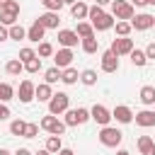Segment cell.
Returning a JSON list of instances; mask_svg holds the SVG:
<instances>
[{"label": "cell", "mask_w": 155, "mask_h": 155, "mask_svg": "<svg viewBox=\"0 0 155 155\" xmlns=\"http://www.w3.org/2000/svg\"><path fill=\"white\" fill-rule=\"evenodd\" d=\"M41 24H44V29H58V24H61V15L58 12H44V15H39L36 17Z\"/></svg>", "instance_id": "17"}, {"label": "cell", "mask_w": 155, "mask_h": 155, "mask_svg": "<svg viewBox=\"0 0 155 155\" xmlns=\"http://www.w3.org/2000/svg\"><path fill=\"white\" fill-rule=\"evenodd\" d=\"M133 121H136L140 128H150V126H155V111H150V109H143V111L133 114Z\"/></svg>", "instance_id": "16"}, {"label": "cell", "mask_w": 155, "mask_h": 155, "mask_svg": "<svg viewBox=\"0 0 155 155\" xmlns=\"http://www.w3.org/2000/svg\"><path fill=\"white\" fill-rule=\"evenodd\" d=\"M58 155H75V153H73L70 148H61V150H58Z\"/></svg>", "instance_id": "45"}, {"label": "cell", "mask_w": 155, "mask_h": 155, "mask_svg": "<svg viewBox=\"0 0 155 155\" xmlns=\"http://www.w3.org/2000/svg\"><path fill=\"white\" fill-rule=\"evenodd\" d=\"M36 56H39V58H48V56H53V46H51L48 41H41V44H39Z\"/></svg>", "instance_id": "35"}, {"label": "cell", "mask_w": 155, "mask_h": 155, "mask_svg": "<svg viewBox=\"0 0 155 155\" xmlns=\"http://www.w3.org/2000/svg\"><path fill=\"white\" fill-rule=\"evenodd\" d=\"M148 5H155V0H148Z\"/></svg>", "instance_id": "52"}, {"label": "cell", "mask_w": 155, "mask_h": 155, "mask_svg": "<svg viewBox=\"0 0 155 155\" xmlns=\"http://www.w3.org/2000/svg\"><path fill=\"white\" fill-rule=\"evenodd\" d=\"M116 155H131L128 150H116Z\"/></svg>", "instance_id": "50"}, {"label": "cell", "mask_w": 155, "mask_h": 155, "mask_svg": "<svg viewBox=\"0 0 155 155\" xmlns=\"http://www.w3.org/2000/svg\"><path fill=\"white\" fill-rule=\"evenodd\" d=\"M5 2H7V0H0V7H2V5H5Z\"/></svg>", "instance_id": "51"}, {"label": "cell", "mask_w": 155, "mask_h": 155, "mask_svg": "<svg viewBox=\"0 0 155 155\" xmlns=\"http://www.w3.org/2000/svg\"><path fill=\"white\" fill-rule=\"evenodd\" d=\"M111 119H116L119 124H131L133 121V111L126 107V104H116L111 109Z\"/></svg>", "instance_id": "14"}, {"label": "cell", "mask_w": 155, "mask_h": 155, "mask_svg": "<svg viewBox=\"0 0 155 155\" xmlns=\"http://www.w3.org/2000/svg\"><path fill=\"white\" fill-rule=\"evenodd\" d=\"M5 70H7V75H19V73L24 70V63H22L19 58H12V61H7Z\"/></svg>", "instance_id": "28"}, {"label": "cell", "mask_w": 155, "mask_h": 155, "mask_svg": "<svg viewBox=\"0 0 155 155\" xmlns=\"http://www.w3.org/2000/svg\"><path fill=\"white\" fill-rule=\"evenodd\" d=\"M39 128H44V131H48L51 136H63L65 133V121H61L58 116H53V114H46L41 121H39Z\"/></svg>", "instance_id": "4"}, {"label": "cell", "mask_w": 155, "mask_h": 155, "mask_svg": "<svg viewBox=\"0 0 155 155\" xmlns=\"http://www.w3.org/2000/svg\"><path fill=\"white\" fill-rule=\"evenodd\" d=\"M78 41H80V36H78L73 29H61V31H58V44H61V46L73 48V46H78Z\"/></svg>", "instance_id": "15"}, {"label": "cell", "mask_w": 155, "mask_h": 155, "mask_svg": "<svg viewBox=\"0 0 155 155\" xmlns=\"http://www.w3.org/2000/svg\"><path fill=\"white\" fill-rule=\"evenodd\" d=\"M114 27H116V34H119V36H128V34H131V29H133V27H131V22H126V19H116V22H114Z\"/></svg>", "instance_id": "31"}, {"label": "cell", "mask_w": 155, "mask_h": 155, "mask_svg": "<svg viewBox=\"0 0 155 155\" xmlns=\"http://www.w3.org/2000/svg\"><path fill=\"white\" fill-rule=\"evenodd\" d=\"M73 31H75L80 39H85V36H92V34H94V29H92V24H90V22H78V27H75Z\"/></svg>", "instance_id": "26"}, {"label": "cell", "mask_w": 155, "mask_h": 155, "mask_svg": "<svg viewBox=\"0 0 155 155\" xmlns=\"http://www.w3.org/2000/svg\"><path fill=\"white\" fill-rule=\"evenodd\" d=\"M80 82H82V85H87V87H92V85H97V73H94L92 68H87V70H82V73H80Z\"/></svg>", "instance_id": "29"}, {"label": "cell", "mask_w": 155, "mask_h": 155, "mask_svg": "<svg viewBox=\"0 0 155 155\" xmlns=\"http://www.w3.org/2000/svg\"><path fill=\"white\" fill-rule=\"evenodd\" d=\"M24 128H27V124H24L22 119H15V121L10 124V133H12V136H24Z\"/></svg>", "instance_id": "34"}, {"label": "cell", "mask_w": 155, "mask_h": 155, "mask_svg": "<svg viewBox=\"0 0 155 155\" xmlns=\"http://www.w3.org/2000/svg\"><path fill=\"white\" fill-rule=\"evenodd\" d=\"M145 56H148V61H155V41H153V44H148V48H145Z\"/></svg>", "instance_id": "41"}, {"label": "cell", "mask_w": 155, "mask_h": 155, "mask_svg": "<svg viewBox=\"0 0 155 155\" xmlns=\"http://www.w3.org/2000/svg\"><path fill=\"white\" fill-rule=\"evenodd\" d=\"M128 56H131V63H133L136 68H143V65L148 63V56H145V51H138V48H133Z\"/></svg>", "instance_id": "25"}, {"label": "cell", "mask_w": 155, "mask_h": 155, "mask_svg": "<svg viewBox=\"0 0 155 155\" xmlns=\"http://www.w3.org/2000/svg\"><path fill=\"white\" fill-rule=\"evenodd\" d=\"M140 102H143L145 107L155 104V87H153V85H143V87H140Z\"/></svg>", "instance_id": "24"}, {"label": "cell", "mask_w": 155, "mask_h": 155, "mask_svg": "<svg viewBox=\"0 0 155 155\" xmlns=\"http://www.w3.org/2000/svg\"><path fill=\"white\" fill-rule=\"evenodd\" d=\"M61 148H63L61 136H48V138H46V150H48V153H58Z\"/></svg>", "instance_id": "32"}, {"label": "cell", "mask_w": 155, "mask_h": 155, "mask_svg": "<svg viewBox=\"0 0 155 155\" xmlns=\"http://www.w3.org/2000/svg\"><path fill=\"white\" fill-rule=\"evenodd\" d=\"M90 119L97 121L99 126H109V121H111V111H109L104 104H94V107L90 109Z\"/></svg>", "instance_id": "8"}, {"label": "cell", "mask_w": 155, "mask_h": 155, "mask_svg": "<svg viewBox=\"0 0 155 155\" xmlns=\"http://www.w3.org/2000/svg\"><path fill=\"white\" fill-rule=\"evenodd\" d=\"M36 133H39V126H36V124H27V128H24V138H36Z\"/></svg>", "instance_id": "40"}, {"label": "cell", "mask_w": 155, "mask_h": 155, "mask_svg": "<svg viewBox=\"0 0 155 155\" xmlns=\"http://www.w3.org/2000/svg\"><path fill=\"white\" fill-rule=\"evenodd\" d=\"M17 17H19V2L17 0H7L0 7V24L12 27V24H17Z\"/></svg>", "instance_id": "3"}, {"label": "cell", "mask_w": 155, "mask_h": 155, "mask_svg": "<svg viewBox=\"0 0 155 155\" xmlns=\"http://www.w3.org/2000/svg\"><path fill=\"white\" fill-rule=\"evenodd\" d=\"M87 5L82 2V0H75L73 5H70V15H73V19H85L87 17Z\"/></svg>", "instance_id": "21"}, {"label": "cell", "mask_w": 155, "mask_h": 155, "mask_svg": "<svg viewBox=\"0 0 155 155\" xmlns=\"http://www.w3.org/2000/svg\"><path fill=\"white\" fill-rule=\"evenodd\" d=\"M128 22H131V27H133L136 31H148V29H153V27H155V17H153V15H148V12L133 15Z\"/></svg>", "instance_id": "7"}, {"label": "cell", "mask_w": 155, "mask_h": 155, "mask_svg": "<svg viewBox=\"0 0 155 155\" xmlns=\"http://www.w3.org/2000/svg\"><path fill=\"white\" fill-rule=\"evenodd\" d=\"M15 155H34V153H31V150H29V148H19V150H17V153H15Z\"/></svg>", "instance_id": "44"}, {"label": "cell", "mask_w": 155, "mask_h": 155, "mask_svg": "<svg viewBox=\"0 0 155 155\" xmlns=\"http://www.w3.org/2000/svg\"><path fill=\"white\" fill-rule=\"evenodd\" d=\"M0 155H12V153H10L7 148H0Z\"/></svg>", "instance_id": "48"}, {"label": "cell", "mask_w": 155, "mask_h": 155, "mask_svg": "<svg viewBox=\"0 0 155 155\" xmlns=\"http://www.w3.org/2000/svg\"><path fill=\"white\" fill-rule=\"evenodd\" d=\"M53 63H56V68H61V70H63V68H68V65L73 63V51H70V48H65V46H63V48H58V51L53 53Z\"/></svg>", "instance_id": "13"}, {"label": "cell", "mask_w": 155, "mask_h": 155, "mask_svg": "<svg viewBox=\"0 0 155 155\" xmlns=\"http://www.w3.org/2000/svg\"><path fill=\"white\" fill-rule=\"evenodd\" d=\"M63 2H70V5H73V2H75V0H63Z\"/></svg>", "instance_id": "53"}, {"label": "cell", "mask_w": 155, "mask_h": 155, "mask_svg": "<svg viewBox=\"0 0 155 155\" xmlns=\"http://www.w3.org/2000/svg\"><path fill=\"white\" fill-rule=\"evenodd\" d=\"M34 82L31 80H22L19 82V87H17V99L22 102V104H29L31 99H34Z\"/></svg>", "instance_id": "10"}, {"label": "cell", "mask_w": 155, "mask_h": 155, "mask_svg": "<svg viewBox=\"0 0 155 155\" xmlns=\"http://www.w3.org/2000/svg\"><path fill=\"white\" fill-rule=\"evenodd\" d=\"M97 138H99V143L104 148H119L121 140H124V133L119 128H114V126H102V131H99Z\"/></svg>", "instance_id": "1"}, {"label": "cell", "mask_w": 155, "mask_h": 155, "mask_svg": "<svg viewBox=\"0 0 155 155\" xmlns=\"http://www.w3.org/2000/svg\"><path fill=\"white\" fill-rule=\"evenodd\" d=\"M68 109H70V97L65 92H53L48 99V114L58 116V114H65Z\"/></svg>", "instance_id": "2"}, {"label": "cell", "mask_w": 155, "mask_h": 155, "mask_svg": "<svg viewBox=\"0 0 155 155\" xmlns=\"http://www.w3.org/2000/svg\"><path fill=\"white\" fill-rule=\"evenodd\" d=\"M102 70H104V73H116V70H119V56H116L111 48L102 53Z\"/></svg>", "instance_id": "11"}, {"label": "cell", "mask_w": 155, "mask_h": 155, "mask_svg": "<svg viewBox=\"0 0 155 155\" xmlns=\"http://www.w3.org/2000/svg\"><path fill=\"white\" fill-rule=\"evenodd\" d=\"M44 31H46V29H44V24H41L39 19H34V24L27 29V39H29V41H34V44H39V41L44 39Z\"/></svg>", "instance_id": "18"}, {"label": "cell", "mask_w": 155, "mask_h": 155, "mask_svg": "<svg viewBox=\"0 0 155 155\" xmlns=\"http://www.w3.org/2000/svg\"><path fill=\"white\" fill-rule=\"evenodd\" d=\"M138 150L140 155H155V140L150 136H138Z\"/></svg>", "instance_id": "19"}, {"label": "cell", "mask_w": 155, "mask_h": 155, "mask_svg": "<svg viewBox=\"0 0 155 155\" xmlns=\"http://www.w3.org/2000/svg\"><path fill=\"white\" fill-rule=\"evenodd\" d=\"M51 85L48 82H41V85H36L34 87V99H39V102H48L51 99Z\"/></svg>", "instance_id": "20"}, {"label": "cell", "mask_w": 155, "mask_h": 155, "mask_svg": "<svg viewBox=\"0 0 155 155\" xmlns=\"http://www.w3.org/2000/svg\"><path fill=\"white\" fill-rule=\"evenodd\" d=\"M65 126H82L85 121H90V109L78 107V109H68L65 111Z\"/></svg>", "instance_id": "6"}, {"label": "cell", "mask_w": 155, "mask_h": 155, "mask_svg": "<svg viewBox=\"0 0 155 155\" xmlns=\"http://www.w3.org/2000/svg\"><path fill=\"white\" fill-rule=\"evenodd\" d=\"M15 97V87L10 82H0V102H10Z\"/></svg>", "instance_id": "30"}, {"label": "cell", "mask_w": 155, "mask_h": 155, "mask_svg": "<svg viewBox=\"0 0 155 155\" xmlns=\"http://www.w3.org/2000/svg\"><path fill=\"white\" fill-rule=\"evenodd\" d=\"M44 78H46V82H48V85L58 82V80H61V68H56V65H53V68H48V70L44 73Z\"/></svg>", "instance_id": "33"}, {"label": "cell", "mask_w": 155, "mask_h": 155, "mask_svg": "<svg viewBox=\"0 0 155 155\" xmlns=\"http://www.w3.org/2000/svg\"><path fill=\"white\" fill-rule=\"evenodd\" d=\"M99 15H104V10H102V5H92V7L87 10V17H90V22H92V19H97Z\"/></svg>", "instance_id": "39"}, {"label": "cell", "mask_w": 155, "mask_h": 155, "mask_svg": "<svg viewBox=\"0 0 155 155\" xmlns=\"http://www.w3.org/2000/svg\"><path fill=\"white\" fill-rule=\"evenodd\" d=\"M114 22H116V19L111 17V12H104V15H99L97 19H92L90 24H92V29H94V31H107V29H111V27H114Z\"/></svg>", "instance_id": "12"}, {"label": "cell", "mask_w": 155, "mask_h": 155, "mask_svg": "<svg viewBox=\"0 0 155 155\" xmlns=\"http://www.w3.org/2000/svg\"><path fill=\"white\" fill-rule=\"evenodd\" d=\"M61 80H63L65 85H75V82L80 80V73H78L75 68H70V65H68V68H63V70H61Z\"/></svg>", "instance_id": "23"}, {"label": "cell", "mask_w": 155, "mask_h": 155, "mask_svg": "<svg viewBox=\"0 0 155 155\" xmlns=\"http://www.w3.org/2000/svg\"><path fill=\"white\" fill-rule=\"evenodd\" d=\"M24 70H27V73H31V75H34V73H39V70H41V58L36 56V58L27 61V63H24Z\"/></svg>", "instance_id": "36"}, {"label": "cell", "mask_w": 155, "mask_h": 155, "mask_svg": "<svg viewBox=\"0 0 155 155\" xmlns=\"http://www.w3.org/2000/svg\"><path fill=\"white\" fill-rule=\"evenodd\" d=\"M7 34H10V39H15V41H22V39H27V29H24V27H19V24H12V27H7Z\"/></svg>", "instance_id": "27"}, {"label": "cell", "mask_w": 155, "mask_h": 155, "mask_svg": "<svg viewBox=\"0 0 155 155\" xmlns=\"http://www.w3.org/2000/svg\"><path fill=\"white\" fill-rule=\"evenodd\" d=\"M111 51L121 58V56H128L131 51H133V39H128V36H119V39H114L111 41Z\"/></svg>", "instance_id": "9"}, {"label": "cell", "mask_w": 155, "mask_h": 155, "mask_svg": "<svg viewBox=\"0 0 155 155\" xmlns=\"http://www.w3.org/2000/svg\"><path fill=\"white\" fill-rule=\"evenodd\" d=\"M22 63H27V61H31V58H36V51L34 48H29V46H24L22 51H19V56H17Z\"/></svg>", "instance_id": "38"}, {"label": "cell", "mask_w": 155, "mask_h": 155, "mask_svg": "<svg viewBox=\"0 0 155 155\" xmlns=\"http://www.w3.org/2000/svg\"><path fill=\"white\" fill-rule=\"evenodd\" d=\"M131 5H138V7H143V5H148V0H133Z\"/></svg>", "instance_id": "46"}, {"label": "cell", "mask_w": 155, "mask_h": 155, "mask_svg": "<svg viewBox=\"0 0 155 155\" xmlns=\"http://www.w3.org/2000/svg\"><path fill=\"white\" fill-rule=\"evenodd\" d=\"M34 155H51V153H48V150L44 148V150H39V153H34Z\"/></svg>", "instance_id": "49"}, {"label": "cell", "mask_w": 155, "mask_h": 155, "mask_svg": "<svg viewBox=\"0 0 155 155\" xmlns=\"http://www.w3.org/2000/svg\"><path fill=\"white\" fill-rule=\"evenodd\" d=\"M10 116V109H7V104L5 102H0V121H5Z\"/></svg>", "instance_id": "42"}, {"label": "cell", "mask_w": 155, "mask_h": 155, "mask_svg": "<svg viewBox=\"0 0 155 155\" xmlns=\"http://www.w3.org/2000/svg\"><path fill=\"white\" fill-rule=\"evenodd\" d=\"M10 39V34H7V27L5 24H0V41H7Z\"/></svg>", "instance_id": "43"}, {"label": "cell", "mask_w": 155, "mask_h": 155, "mask_svg": "<svg viewBox=\"0 0 155 155\" xmlns=\"http://www.w3.org/2000/svg\"><path fill=\"white\" fill-rule=\"evenodd\" d=\"M41 5L48 10V12H61V7L65 5L63 0H41Z\"/></svg>", "instance_id": "37"}, {"label": "cell", "mask_w": 155, "mask_h": 155, "mask_svg": "<svg viewBox=\"0 0 155 155\" xmlns=\"http://www.w3.org/2000/svg\"><path fill=\"white\" fill-rule=\"evenodd\" d=\"M136 12H133V5L126 2V0H111V17L114 19H131Z\"/></svg>", "instance_id": "5"}, {"label": "cell", "mask_w": 155, "mask_h": 155, "mask_svg": "<svg viewBox=\"0 0 155 155\" xmlns=\"http://www.w3.org/2000/svg\"><path fill=\"white\" fill-rule=\"evenodd\" d=\"M94 5H102L104 7V5H111V0H94Z\"/></svg>", "instance_id": "47"}, {"label": "cell", "mask_w": 155, "mask_h": 155, "mask_svg": "<svg viewBox=\"0 0 155 155\" xmlns=\"http://www.w3.org/2000/svg\"><path fill=\"white\" fill-rule=\"evenodd\" d=\"M80 44H82V51H85V53H97V51H99V39H97L94 34L80 39Z\"/></svg>", "instance_id": "22"}]
</instances>
